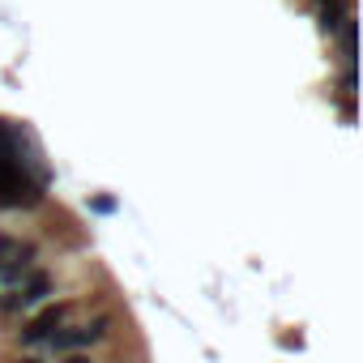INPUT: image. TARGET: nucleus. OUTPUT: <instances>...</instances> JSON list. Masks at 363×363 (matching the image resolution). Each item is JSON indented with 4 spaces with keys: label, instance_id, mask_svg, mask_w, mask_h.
Returning a JSON list of instances; mask_svg holds the SVG:
<instances>
[{
    "label": "nucleus",
    "instance_id": "39448f33",
    "mask_svg": "<svg viewBox=\"0 0 363 363\" xmlns=\"http://www.w3.org/2000/svg\"><path fill=\"white\" fill-rule=\"evenodd\" d=\"M337 94L342 99H354V69H342L337 73Z\"/></svg>",
    "mask_w": 363,
    "mask_h": 363
},
{
    "label": "nucleus",
    "instance_id": "0eeeda50",
    "mask_svg": "<svg viewBox=\"0 0 363 363\" xmlns=\"http://www.w3.org/2000/svg\"><path fill=\"white\" fill-rule=\"evenodd\" d=\"M56 363H94V354L90 350H73V354H60Z\"/></svg>",
    "mask_w": 363,
    "mask_h": 363
},
{
    "label": "nucleus",
    "instance_id": "6e6552de",
    "mask_svg": "<svg viewBox=\"0 0 363 363\" xmlns=\"http://www.w3.org/2000/svg\"><path fill=\"white\" fill-rule=\"evenodd\" d=\"M18 363H48V359H39V354H30V359H18Z\"/></svg>",
    "mask_w": 363,
    "mask_h": 363
},
{
    "label": "nucleus",
    "instance_id": "f257e3e1",
    "mask_svg": "<svg viewBox=\"0 0 363 363\" xmlns=\"http://www.w3.org/2000/svg\"><path fill=\"white\" fill-rule=\"evenodd\" d=\"M77 299H52V303H43L39 312H30L26 316V325L18 329V346L22 350H30V354H43V346L52 342V333L56 329H65V325H73V316H77Z\"/></svg>",
    "mask_w": 363,
    "mask_h": 363
},
{
    "label": "nucleus",
    "instance_id": "20e7f679",
    "mask_svg": "<svg viewBox=\"0 0 363 363\" xmlns=\"http://www.w3.org/2000/svg\"><path fill=\"white\" fill-rule=\"evenodd\" d=\"M316 9H320V35H325V39H333V35L354 18L350 0H325V5H316Z\"/></svg>",
    "mask_w": 363,
    "mask_h": 363
},
{
    "label": "nucleus",
    "instance_id": "7ed1b4c3",
    "mask_svg": "<svg viewBox=\"0 0 363 363\" xmlns=\"http://www.w3.org/2000/svg\"><path fill=\"white\" fill-rule=\"evenodd\" d=\"M56 295V278L48 269H35L26 286L18 291H0V316H26V312H39L43 303H52Z\"/></svg>",
    "mask_w": 363,
    "mask_h": 363
},
{
    "label": "nucleus",
    "instance_id": "f03ea898",
    "mask_svg": "<svg viewBox=\"0 0 363 363\" xmlns=\"http://www.w3.org/2000/svg\"><path fill=\"white\" fill-rule=\"evenodd\" d=\"M111 329H116V312H99V316H90L82 325H65V329L52 333V342L43 346V354L60 359V354H73V350H90V346L107 342Z\"/></svg>",
    "mask_w": 363,
    "mask_h": 363
},
{
    "label": "nucleus",
    "instance_id": "423d86ee",
    "mask_svg": "<svg viewBox=\"0 0 363 363\" xmlns=\"http://www.w3.org/2000/svg\"><path fill=\"white\" fill-rule=\"evenodd\" d=\"M90 214H99V218L116 214V197H90Z\"/></svg>",
    "mask_w": 363,
    "mask_h": 363
}]
</instances>
